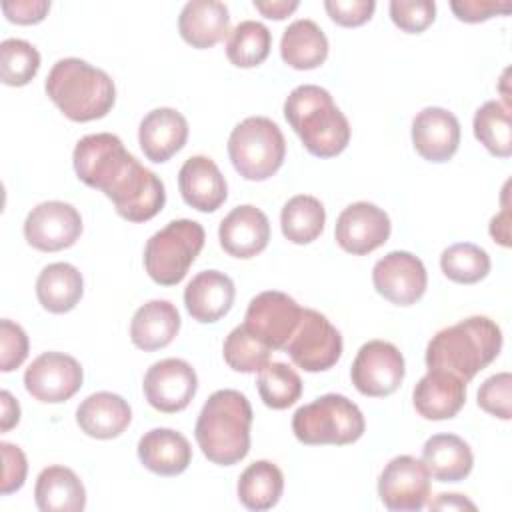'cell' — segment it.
Returning a JSON list of instances; mask_svg holds the SVG:
<instances>
[{
    "mask_svg": "<svg viewBox=\"0 0 512 512\" xmlns=\"http://www.w3.org/2000/svg\"><path fill=\"white\" fill-rule=\"evenodd\" d=\"M252 406L248 398L232 388L216 390L204 402L194 436L202 454L218 464L232 466L250 450Z\"/></svg>",
    "mask_w": 512,
    "mask_h": 512,
    "instance_id": "3957f363",
    "label": "cell"
},
{
    "mask_svg": "<svg viewBox=\"0 0 512 512\" xmlns=\"http://www.w3.org/2000/svg\"><path fill=\"white\" fill-rule=\"evenodd\" d=\"M502 350V330L488 316H470L432 336L426 346L428 370H446L466 384Z\"/></svg>",
    "mask_w": 512,
    "mask_h": 512,
    "instance_id": "7a4b0ae2",
    "label": "cell"
},
{
    "mask_svg": "<svg viewBox=\"0 0 512 512\" xmlns=\"http://www.w3.org/2000/svg\"><path fill=\"white\" fill-rule=\"evenodd\" d=\"M324 224H326V210L322 202L310 194L292 196L280 212L282 234L292 244L314 242L322 234Z\"/></svg>",
    "mask_w": 512,
    "mask_h": 512,
    "instance_id": "d6a6232c",
    "label": "cell"
},
{
    "mask_svg": "<svg viewBox=\"0 0 512 512\" xmlns=\"http://www.w3.org/2000/svg\"><path fill=\"white\" fill-rule=\"evenodd\" d=\"M84 280L76 266L54 262L42 268L36 280V296L44 310L52 314L70 312L82 298Z\"/></svg>",
    "mask_w": 512,
    "mask_h": 512,
    "instance_id": "4dcf8cb0",
    "label": "cell"
},
{
    "mask_svg": "<svg viewBox=\"0 0 512 512\" xmlns=\"http://www.w3.org/2000/svg\"><path fill=\"white\" fill-rule=\"evenodd\" d=\"M0 398H2V424H0V428H2V432H8L20 420V404H18V400H14V396L8 390H2Z\"/></svg>",
    "mask_w": 512,
    "mask_h": 512,
    "instance_id": "681fc988",
    "label": "cell"
},
{
    "mask_svg": "<svg viewBox=\"0 0 512 512\" xmlns=\"http://www.w3.org/2000/svg\"><path fill=\"white\" fill-rule=\"evenodd\" d=\"M284 490V474L270 460L252 462L238 478V500L244 508L262 512L278 504Z\"/></svg>",
    "mask_w": 512,
    "mask_h": 512,
    "instance_id": "1f68e13d",
    "label": "cell"
},
{
    "mask_svg": "<svg viewBox=\"0 0 512 512\" xmlns=\"http://www.w3.org/2000/svg\"><path fill=\"white\" fill-rule=\"evenodd\" d=\"M478 406L500 418L510 420L512 418V376L510 372H498L484 380V384L478 390Z\"/></svg>",
    "mask_w": 512,
    "mask_h": 512,
    "instance_id": "ab89813d",
    "label": "cell"
},
{
    "mask_svg": "<svg viewBox=\"0 0 512 512\" xmlns=\"http://www.w3.org/2000/svg\"><path fill=\"white\" fill-rule=\"evenodd\" d=\"M82 234L80 212L60 200H48L34 206L24 220L26 242L42 252L70 248Z\"/></svg>",
    "mask_w": 512,
    "mask_h": 512,
    "instance_id": "4fadbf2b",
    "label": "cell"
},
{
    "mask_svg": "<svg viewBox=\"0 0 512 512\" xmlns=\"http://www.w3.org/2000/svg\"><path fill=\"white\" fill-rule=\"evenodd\" d=\"M132 420L128 402L112 392H94L76 408V422L80 430L98 440L120 436Z\"/></svg>",
    "mask_w": 512,
    "mask_h": 512,
    "instance_id": "484cf974",
    "label": "cell"
},
{
    "mask_svg": "<svg viewBox=\"0 0 512 512\" xmlns=\"http://www.w3.org/2000/svg\"><path fill=\"white\" fill-rule=\"evenodd\" d=\"M378 496L392 512H418L430 496V474L422 460L402 454L392 458L378 478Z\"/></svg>",
    "mask_w": 512,
    "mask_h": 512,
    "instance_id": "7c38bea8",
    "label": "cell"
},
{
    "mask_svg": "<svg viewBox=\"0 0 512 512\" xmlns=\"http://www.w3.org/2000/svg\"><path fill=\"white\" fill-rule=\"evenodd\" d=\"M324 8L338 26L354 28V26H362L372 18L376 2L374 0H326Z\"/></svg>",
    "mask_w": 512,
    "mask_h": 512,
    "instance_id": "7bdbcfd3",
    "label": "cell"
},
{
    "mask_svg": "<svg viewBox=\"0 0 512 512\" xmlns=\"http://www.w3.org/2000/svg\"><path fill=\"white\" fill-rule=\"evenodd\" d=\"M188 140V122L174 108H156L148 112L138 128V144L150 162L170 160Z\"/></svg>",
    "mask_w": 512,
    "mask_h": 512,
    "instance_id": "603a6c76",
    "label": "cell"
},
{
    "mask_svg": "<svg viewBox=\"0 0 512 512\" xmlns=\"http://www.w3.org/2000/svg\"><path fill=\"white\" fill-rule=\"evenodd\" d=\"M34 500L42 512H80L86 506V490L74 470L54 464L38 474Z\"/></svg>",
    "mask_w": 512,
    "mask_h": 512,
    "instance_id": "83f0119b",
    "label": "cell"
},
{
    "mask_svg": "<svg viewBox=\"0 0 512 512\" xmlns=\"http://www.w3.org/2000/svg\"><path fill=\"white\" fill-rule=\"evenodd\" d=\"M412 144L428 162H448L460 144L458 118L440 106L422 108L412 120Z\"/></svg>",
    "mask_w": 512,
    "mask_h": 512,
    "instance_id": "ac0fdd59",
    "label": "cell"
},
{
    "mask_svg": "<svg viewBox=\"0 0 512 512\" xmlns=\"http://www.w3.org/2000/svg\"><path fill=\"white\" fill-rule=\"evenodd\" d=\"M204 228L196 220L180 218L152 234L144 246V268L160 286L184 280L196 256L204 248Z\"/></svg>",
    "mask_w": 512,
    "mask_h": 512,
    "instance_id": "ba28073f",
    "label": "cell"
},
{
    "mask_svg": "<svg viewBox=\"0 0 512 512\" xmlns=\"http://www.w3.org/2000/svg\"><path fill=\"white\" fill-rule=\"evenodd\" d=\"M430 508H454V510H462V508H470L474 510L476 506L466 500L462 494H438L436 502H430Z\"/></svg>",
    "mask_w": 512,
    "mask_h": 512,
    "instance_id": "f907efd6",
    "label": "cell"
},
{
    "mask_svg": "<svg viewBox=\"0 0 512 512\" xmlns=\"http://www.w3.org/2000/svg\"><path fill=\"white\" fill-rule=\"evenodd\" d=\"M422 464L438 482H460L474 466L470 446L456 434H434L424 442Z\"/></svg>",
    "mask_w": 512,
    "mask_h": 512,
    "instance_id": "f1b7e54d",
    "label": "cell"
},
{
    "mask_svg": "<svg viewBox=\"0 0 512 512\" xmlns=\"http://www.w3.org/2000/svg\"><path fill=\"white\" fill-rule=\"evenodd\" d=\"M360 408L342 394H324L300 406L292 418L294 436L308 446H344L362 438Z\"/></svg>",
    "mask_w": 512,
    "mask_h": 512,
    "instance_id": "8992f818",
    "label": "cell"
},
{
    "mask_svg": "<svg viewBox=\"0 0 512 512\" xmlns=\"http://www.w3.org/2000/svg\"><path fill=\"white\" fill-rule=\"evenodd\" d=\"M180 330V314L168 300H150L142 304L130 322V340L144 352L168 346Z\"/></svg>",
    "mask_w": 512,
    "mask_h": 512,
    "instance_id": "4316f807",
    "label": "cell"
},
{
    "mask_svg": "<svg viewBox=\"0 0 512 512\" xmlns=\"http://www.w3.org/2000/svg\"><path fill=\"white\" fill-rule=\"evenodd\" d=\"M502 212L498 216L492 218L490 222V236L494 238V242L502 244V246H510V208L506 204V186H504V196H502Z\"/></svg>",
    "mask_w": 512,
    "mask_h": 512,
    "instance_id": "c3c4849f",
    "label": "cell"
},
{
    "mask_svg": "<svg viewBox=\"0 0 512 512\" xmlns=\"http://www.w3.org/2000/svg\"><path fill=\"white\" fill-rule=\"evenodd\" d=\"M412 402L426 420L454 418L466 402V382L446 370H428L414 386Z\"/></svg>",
    "mask_w": 512,
    "mask_h": 512,
    "instance_id": "ffe728a7",
    "label": "cell"
},
{
    "mask_svg": "<svg viewBox=\"0 0 512 512\" xmlns=\"http://www.w3.org/2000/svg\"><path fill=\"white\" fill-rule=\"evenodd\" d=\"M46 94L72 122L104 118L116 100L112 78L80 58L58 60L46 76Z\"/></svg>",
    "mask_w": 512,
    "mask_h": 512,
    "instance_id": "5b68a950",
    "label": "cell"
},
{
    "mask_svg": "<svg viewBox=\"0 0 512 512\" xmlns=\"http://www.w3.org/2000/svg\"><path fill=\"white\" fill-rule=\"evenodd\" d=\"M292 362L306 372H324L342 356V336L330 320L312 308H302V318L284 348Z\"/></svg>",
    "mask_w": 512,
    "mask_h": 512,
    "instance_id": "9c48e42d",
    "label": "cell"
},
{
    "mask_svg": "<svg viewBox=\"0 0 512 512\" xmlns=\"http://www.w3.org/2000/svg\"><path fill=\"white\" fill-rule=\"evenodd\" d=\"M476 140L498 158L512 154V118L510 108L498 100L484 102L474 114Z\"/></svg>",
    "mask_w": 512,
    "mask_h": 512,
    "instance_id": "836d02e7",
    "label": "cell"
},
{
    "mask_svg": "<svg viewBox=\"0 0 512 512\" xmlns=\"http://www.w3.org/2000/svg\"><path fill=\"white\" fill-rule=\"evenodd\" d=\"M272 46L270 30L256 20H244L234 26L226 40V56L238 68H254L262 64Z\"/></svg>",
    "mask_w": 512,
    "mask_h": 512,
    "instance_id": "e575fe53",
    "label": "cell"
},
{
    "mask_svg": "<svg viewBox=\"0 0 512 512\" xmlns=\"http://www.w3.org/2000/svg\"><path fill=\"white\" fill-rule=\"evenodd\" d=\"M50 10L48 0H4L2 12L10 22L16 24H38Z\"/></svg>",
    "mask_w": 512,
    "mask_h": 512,
    "instance_id": "bcb514c9",
    "label": "cell"
},
{
    "mask_svg": "<svg viewBox=\"0 0 512 512\" xmlns=\"http://www.w3.org/2000/svg\"><path fill=\"white\" fill-rule=\"evenodd\" d=\"M178 188L188 206L206 214L216 212L228 196L226 178L208 156H192L182 164Z\"/></svg>",
    "mask_w": 512,
    "mask_h": 512,
    "instance_id": "44dd1931",
    "label": "cell"
},
{
    "mask_svg": "<svg viewBox=\"0 0 512 512\" xmlns=\"http://www.w3.org/2000/svg\"><path fill=\"white\" fill-rule=\"evenodd\" d=\"M40 68V52L22 38H6L0 44V76L6 86H26Z\"/></svg>",
    "mask_w": 512,
    "mask_h": 512,
    "instance_id": "74e56055",
    "label": "cell"
},
{
    "mask_svg": "<svg viewBox=\"0 0 512 512\" xmlns=\"http://www.w3.org/2000/svg\"><path fill=\"white\" fill-rule=\"evenodd\" d=\"M2 448V458H4V472H2V488L0 492L4 496L20 490L24 486L26 480V472H28V462L24 452L10 444V442H0Z\"/></svg>",
    "mask_w": 512,
    "mask_h": 512,
    "instance_id": "ee69618b",
    "label": "cell"
},
{
    "mask_svg": "<svg viewBox=\"0 0 512 512\" xmlns=\"http://www.w3.org/2000/svg\"><path fill=\"white\" fill-rule=\"evenodd\" d=\"M390 18L400 30L420 34L434 22L436 4L432 0H392Z\"/></svg>",
    "mask_w": 512,
    "mask_h": 512,
    "instance_id": "60d3db41",
    "label": "cell"
},
{
    "mask_svg": "<svg viewBox=\"0 0 512 512\" xmlns=\"http://www.w3.org/2000/svg\"><path fill=\"white\" fill-rule=\"evenodd\" d=\"M218 240L226 254L242 260L254 258L268 246V240H270L268 216L252 204L236 206L220 222Z\"/></svg>",
    "mask_w": 512,
    "mask_h": 512,
    "instance_id": "d6986e66",
    "label": "cell"
},
{
    "mask_svg": "<svg viewBox=\"0 0 512 512\" xmlns=\"http://www.w3.org/2000/svg\"><path fill=\"white\" fill-rule=\"evenodd\" d=\"M300 6L298 0H254V8L270 18V20H284Z\"/></svg>",
    "mask_w": 512,
    "mask_h": 512,
    "instance_id": "7dc6e473",
    "label": "cell"
},
{
    "mask_svg": "<svg viewBox=\"0 0 512 512\" xmlns=\"http://www.w3.org/2000/svg\"><path fill=\"white\" fill-rule=\"evenodd\" d=\"M72 162L78 180L104 192L124 220L146 222L164 208V182L144 168L116 134L98 132L80 138Z\"/></svg>",
    "mask_w": 512,
    "mask_h": 512,
    "instance_id": "6da1fadb",
    "label": "cell"
},
{
    "mask_svg": "<svg viewBox=\"0 0 512 512\" xmlns=\"http://www.w3.org/2000/svg\"><path fill=\"white\" fill-rule=\"evenodd\" d=\"M258 394L272 410H284L296 404L302 394V380L294 368L284 362H268L258 372Z\"/></svg>",
    "mask_w": 512,
    "mask_h": 512,
    "instance_id": "d590c367",
    "label": "cell"
},
{
    "mask_svg": "<svg viewBox=\"0 0 512 512\" xmlns=\"http://www.w3.org/2000/svg\"><path fill=\"white\" fill-rule=\"evenodd\" d=\"M178 32L192 48H212L230 34V14L226 4L218 0L186 2L178 16Z\"/></svg>",
    "mask_w": 512,
    "mask_h": 512,
    "instance_id": "cb8c5ba5",
    "label": "cell"
},
{
    "mask_svg": "<svg viewBox=\"0 0 512 512\" xmlns=\"http://www.w3.org/2000/svg\"><path fill=\"white\" fill-rule=\"evenodd\" d=\"M404 374L402 352L386 340H370L362 344L350 370L354 388L370 398H384L396 392Z\"/></svg>",
    "mask_w": 512,
    "mask_h": 512,
    "instance_id": "8fae6325",
    "label": "cell"
},
{
    "mask_svg": "<svg viewBox=\"0 0 512 512\" xmlns=\"http://www.w3.org/2000/svg\"><path fill=\"white\" fill-rule=\"evenodd\" d=\"M440 268L452 282L476 284L490 272V256L472 242H458L442 252Z\"/></svg>",
    "mask_w": 512,
    "mask_h": 512,
    "instance_id": "8d00e7d4",
    "label": "cell"
},
{
    "mask_svg": "<svg viewBox=\"0 0 512 512\" xmlns=\"http://www.w3.org/2000/svg\"><path fill=\"white\" fill-rule=\"evenodd\" d=\"M284 118L312 156H338L350 142L348 118L334 104L330 92L316 84L296 86L288 94Z\"/></svg>",
    "mask_w": 512,
    "mask_h": 512,
    "instance_id": "277c9868",
    "label": "cell"
},
{
    "mask_svg": "<svg viewBox=\"0 0 512 512\" xmlns=\"http://www.w3.org/2000/svg\"><path fill=\"white\" fill-rule=\"evenodd\" d=\"M138 458L158 476H178L192 462V448L184 434L172 428H154L138 440Z\"/></svg>",
    "mask_w": 512,
    "mask_h": 512,
    "instance_id": "d4e9b609",
    "label": "cell"
},
{
    "mask_svg": "<svg viewBox=\"0 0 512 512\" xmlns=\"http://www.w3.org/2000/svg\"><path fill=\"white\" fill-rule=\"evenodd\" d=\"M388 214L372 202H354L346 206L334 228V238L342 250L364 256L380 248L390 238Z\"/></svg>",
    "mask_w": 512,
    "mask_h": 512,
    "instance_id": "e0dca14e",
    "label": "cell"
},
{
    "mask_svg": "<svg viewBox=\"0 0 512 512\" xmlns=\"http://www.w3.org/2000/svg\"><path fill=\"white\" fill-rule=\"evenodd\" d=\"M234 282L220 270L198 272L184 288V304L188 314L202 324L224 318L234 304Z\"/></svg>",
    "mask_w": 512,
    "mask_h": 512,
    "instance_id": "7402d4cb",
    "label": "cell"
},
{
    "mask_svg": "<svg viewBox=\"0 0 512 512\" xmlns=\"http://www.w3.org/2000/svg\"><path fill=\"white\" fill-rule=\"evenodd\" d=\"M142 388L154 410L174 414L192 402L198 390V376L186 360L164 358L146 370Z\"/></svg>",
    "mask_w": 512,
    "mask_h": 512,
    "instance_id": "5bb4252c",
    "label": "cell"
},
{
    "mask_svg": "<svg viewBox=\"0 0 512 512\" xmlns=\"http://www.w3.org/2000/svg\"><path fill=\"white\" fill-rule=\"evenodd\" d=\"M228 156L242 178L262 182L280 170L286 156V140L270 118L248 116L230 132Z\"/></svg>",
    "mask_w": 512,
    "mask_h": 512,
    "instance_id": "52a82bcc",
    "label": "cell"
},
{
    "mask_svg": "<svg viewBox=\"0 0 512 512\" xmlns=\"http://www.w3.org/2000/svg\"><path fill=\"white\" fill-rule=\"evenodd\" d=\"M300 318L302 308L292 296L266 290L250 300L242 326L270 350H284Z\"/></svg>",
    "mask_w": 512,
    "mask_h": 512,
    "instance_id": "30bf717a",
    "label": "cell"
},
{
    "mask_svg": "<svg viewBox=\"0 0 512 512\" xmlns=\"http://www.w3.org/2000/svg\"><path fill=\"white\" fill-rule=\"evenodd\" d=\"M450 8L458 20L476 24V22H484L492 16L508 14L512 10V4L500 2V0H454V2H450Z\"/></svg>",
    "mask_w": 512,
    "mask_h": 512,
    "instance_id": "f6af8a7d",
    "label": "cell"
},
{
    "mask_svg": "<svg viewBox=\"0 0 512 512\" xmlns=\"http://www.w3.org/2000/svg\"><path fill=\"white\" fill-rule=\"evenodd\" d=\"M280 56L294 70H314L328 58V38L314 20H294L282 34Z\"/></svg>",
    "mask_w": 512,
    "mask_h": 512,
    "instance_id": "f546056e",
    "label": "cell"
},
{
    "mask_svg": "<svg viewBox=\"0 0 512 512\" xmlns=\"http://www.w3.org/2000/svg\"><path fill=\"white\" fill-rule=\"evenodd\" d=\"M82 366L64 352H44L24 372L26 392L46 404L70 400L82 386Z\"/></svg>",
    "mask_w": 512,
    "mask_h": 512,
    "instance_id": "9a60e30c",
    "label": "cell"
},
{
    "mask_svg": "<svg viewBox=\"0 0 512 512\" xmlns=\"http://www.w3.org/2000/svg\"><path fill=\"white\" fill-rule=\"evenodd\" d=\"M28 356V336L20 324L4 318L0 322V370H16Z\"/></svg>",
    "mask_w": 512,
    "mask_h": 512,
    "instance_id": "b9f144b4",
    "label": "cell"
},
{
    "mask_svg": "<svg viewBox=\"0 0 512 512\" xmlns=\"http://www.w3.org/2000/svg\"><path fill=\"white\" fill-rule=\"evenodd\" d=\"M372 282L376 292L388 302L410 306L424 296L428 274L418 256L406 250H394L374 264Z\"/></svg>",
    "mask_w": 512,
    "mask_h": 512,
    "instance_id": "2e32d148",
    "label": "cell"
},
{
    "mask_svg": "<svg viewBox=\"0 0 512 512\" xmlns=\"http://www.w3.org/2000/svg\"><path fill=\"white\" fill-rule=\"evenodd\" d=\"M270 348L256 340L244 326H236L224 340V362L242 374L260 372L270 362Z\"/></svg>",
    "mask_w": 512,
    "mask_h": 512,
    "instance_id": "f35d334b",
    "label": "cell"
}]
</instances>
